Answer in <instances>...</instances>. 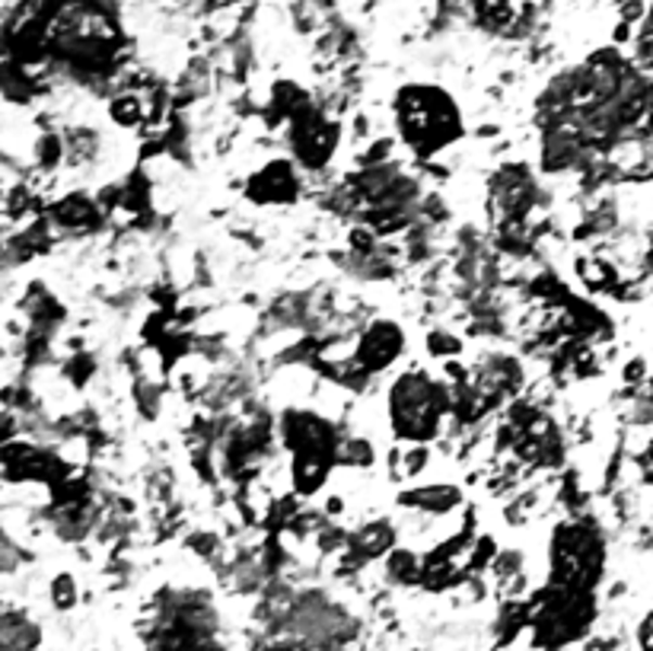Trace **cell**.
I'll return each instance as SVG.
<instances>
[{
  "label": "cell",
  "instance_id": "cell-7",
  "mask_svg": "<svg viewBox=\"0 0 653 651\" xmlns=\"http://www.w3.org/2000/svg\"><path fill=\"white\" fill-rule=\"evenodd\" d=\"M405 501H411L414 508H427V511H450L452 505L459 501V492L450 486L418 488V492L405 495Z\"/></svg>",
  "mask_w": 653,
  "mask_h": 651
},
{
  "label": "cell",
  "instance_id": "cell-1",
  "mask_svg": "<svg viewBox=\"0 0 653 651\" xmlns=\"http://www.w3.org/2000/svg\"><path fill=\"white\" fill-rule=\"evenodd\" d=\"M399 128L402 138L421 154L440 151L459 138V112L450 103L447 93L434 87H411L399 97Z\"/></svg>",
  "mask_w": 653,
  "mask_h": 651
},
{
  "label": "cell",
  "instance_id": "cell-10",
  "mask_svg": "<svg viewBox=\"0 0 653 651\" xmlns=\"http://www.w3.org/2000/svg\"><path fill=\"white\" fill-rule=\"evenodd\" d=\"M638 636H641V649L653 651V613L641 623V633H638Z\"/></svg>",
  "mask_w": 653,
  "mask_h": 651
},
{
  "label": "cell",
  "instance_id": "cell-4",
  "mask_svg": "<svg viewBox=\"0 0 653 651\" xmlns=\"http://www.w3.org/2000/svg\"><path fill=\"white\" fill-rule=\"evenodd\" d=\"M291 141H294V151L300 154L303 163L322 166L335 151V125H329L319 115H306V118H297Z\"/></svg>",
  "mask_w": 653,
  "mask_h": 651
},
{
  "label": "cell",
  "instance_id": "cell-8",
  "mask_svg": "<svg viewBox=\"0 0 653 651\" xmlns=\"http://www.w3.org/2000/svg\"><path fill=\"white\" fill-rule=\"evenodd\" d=\"M389 542H393V531H389V524H373V527H367V531L354 540V546L363 549L367 556H380Z\"/></svg>",
  "mask_w": 653,
  "mask_h": 651
},
{
  "label": "cell",
  "instance_id": "cell-6",
  "mask_svg": "<svg viewBox=\"0 0 653 651\" xmlns=\"http://www.w3.org/2000/svg\"><path fill=\"white\" fill-rule=\"evenodd\" d=\"M249 195L258 202H291L297 195V176L291 163H271L249 182Z\"/></svg>",
  "mask_w": 653,
  "mask_h": 651
},
{
  "label": "cell",
  "instance_id": "cell-11",
  "mask_svg": "<svg viewBox=\"0 0 653 651\" xmlns=\"http://www.w3.org/2000/svg\"><path fill=\"white\" fill-rule=\"evenodd\" d=\"M57 603L61 607L71 603V578H57Z\"/></svg>",
  "mask_w": 653,
  "mask_h": 651
},
{
  "label": "cell",
  "instance_id": "cell-2",
  "mask_svg": "<svg viewBox=\"0 0 653 651\" xmlns=\"http://www.w3.org/2000/svg\"><path fill=\"white\" fill-rule=\"evenodd\" d=\"M444 393L437 383H431L421 374H405L393 393H389V409H393V425L402 437L424 441L437 432L440 416H444Z\"/></svg>",
  "mask_w": 653,
  "mask_h": 651
},
{
  "label": "cell",
  "instance_id": "cell-9",
  "mask_svg": "<svg viewBox=\"0 0 653 651\" xmlns=\"http://www.w3.org/2000/svg\"><path fill=\"white\" fill-rule=\"evenodd\" d=\"M112 115H115L121 125H135V122L141 118V103H138L135 97H121V100H115Z\"/></svg>",
  "mask_w": 653,
  "mask_h": 651
},
{
  "label": "cell",
  "instance_id": "cell-3",
  "mask_svg": "<svg viewBox=\"0 0 653 651\" xmlns=\"http://www.w3.org/2000/svg\"><path fill=\"white\" fill-rule=\"evenodd\" d=\"M554 578L558 585H590L603 565V540L587 524L561 527L554 537Z\"/></svg>",
  "mask_w": 653,
  "mask_h": 651
},
{
  "label": "cell",
  "instance_id": "cell-5",
  "mask_svg": "<svg viewBox=\"0 0 653 651\" xmlns=\"http://www.w3.org/2000/svg\"><path fill=\"white\" fill-rule=\"evenodd\" d=\"M399 352H402V332L396 329V323H373L357 345V361L367 371H383L399 358Z\"/></svg>",
  "mask_w": 653,
  "mask_h": 651
}]
</instances>
